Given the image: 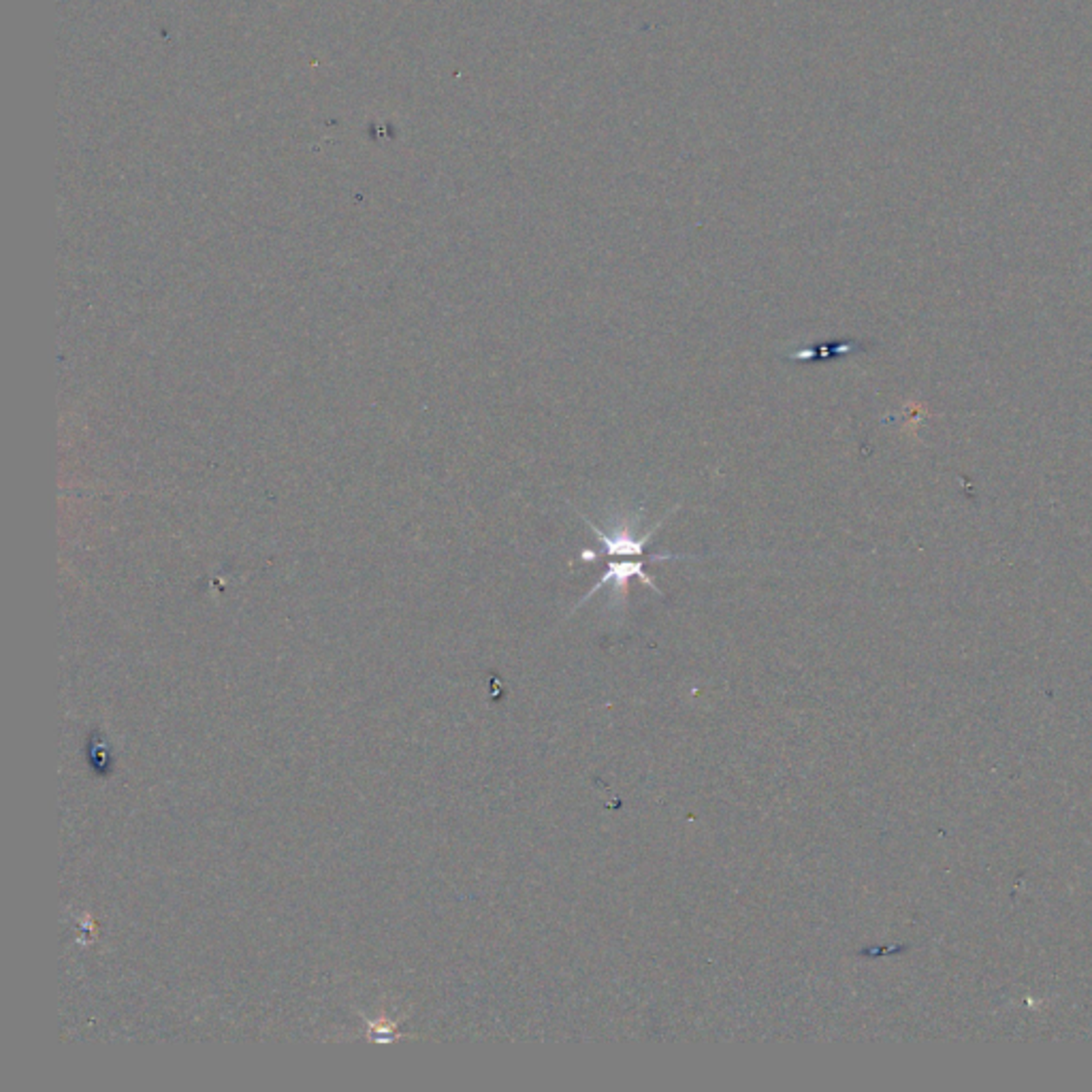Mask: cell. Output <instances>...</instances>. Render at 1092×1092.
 <instances>
[{"label":"cell","instance_id":"2","mask_svg":"<svg viewBox=\"0 0 1092 1092\" xmlns=\"http://www.w3.org/2000/svg\"><path fill=\"white\" fill-rule=\"evenodd\" d=\"M853 348H858V343H839V346H808V348H796L794 352H789L788 359L789 361H815V359H828L833 355H845V352H852Z\"/></svg>","mask_w":1092,"mask_h":1092},{"label":"cell","instance_id":"1","mask_svg":"<svg viewBox=\"0 0 1092 1092\" xmlns=\"http://www.w3.org/2000/svg\"><path fill=\"white\" fill-rule=\"evenodd\" d=\"M678 559L696 561V559H698V557H681V555H670V553H666V555H655V557H649V559H643V557H638V559H608L606 572H604L602 579H599L598 583L593 585L592 592H587L583 598L579 599V604H576V606H574V611H576V608L583 606L585 602H589V599L596 596L598 592H602V589L606 587V585H608V587H612L611 589V592H612V604H615V608H619V611H621V608H624L625 602H627V593H630V580L631 579H640L644 585H649L651 592H655V593H657V596H662V592H659L657 585L653 583V579H651V576L644 572V566H647V564H659V561H678Z\"/></svg>","mask_w":1092,"mask_h":1092}]
</instances>
